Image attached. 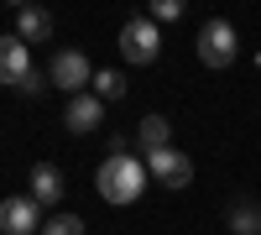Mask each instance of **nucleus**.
Returning a JSON list of instances; mask_svg holds the SVG:
<instances>
[{"instance_id": "obj_1", "label": "nucleus", "mask_w": 261, "mask_h": 235, "mask_svg": "<svg viewBox=\"0 0 261 235\" xmlns=\"http://www.w3.org/2000/svg\"><path fill=\"white\" fill-rule=\"evenodd\" d=\"M146 178H151L146 162H136V157H105L99 173H94V188L105 194V204H136Z\"/></svg>"}, {"instance_id": "obj_2", "label": "nucleus", "mask_w": 261, "mask_h": 235, "mask_svg": "<svg viewBox=\"0 0 261 235\" xmlns=\"http://www.w3.org/2000/svg\"><path fill=\"white\" fill-rule=\"evenodd\" d=\"M120 53H125V63H157V53H162V32H157V21L151 16H130L125 27H120Z\"/></svg>"}, {"instance_id": "obj_3", "label": "nucleus", "mask_w": 261, "mask_h": 235, "mask_svg": "<svg viewBox=\"0 0 261 235\" xmlns=\"http://www.w3.org/2000/svg\"><path fill=\"white\" fill-rule=\"evenodd\" d=\"M235 42H241V37H235L230 21H220V16L204 21V27H199V63H204V68H230V63H235Z\"/></svg>"}, {"instance_id": "obj_4", "label": "nucleus", "mask_w": 261, "mask_h": 235, "mask_svg": "<svg viewBox=\"0 0 261 235\" xmlns=\"http://www.w3.org/2000/svg\"><path fill=\"white\" fill-rule=\"evenodd\" d=\"M47 79L73 99V94H84V89L94 84V68H89V58H84V53L63 47V53H53V63H47Z\"/></svg>"}, {"instance_id": "obj_5", "label": "nucleus", "mask_w": 261, "mask_h": 235, "mask_svg": "<svg viewBox=\"0 0 261 235\" xmlns=\"http://www.w3.org/2000/svg\"><path fill=\"white\" fill-rule=\"evenodd\" d=\"M42 204L27 199H0V235H42Z\"/></svg>"}, {"instance_id": "obj_6", "label": "nucleus", "mask_w": 261, "mask_h": 235, "mask_svg": "<svg viewBox=\"0 0 261 235\" xmlns=\"http://www.w3.org/2000/svg\"><path fill=\"white\" fill-rule=\"evenodd\" d=\"M146 173L157 178L162 188H183L193 178V162H188V152H178V146H162V152L146 157Z\"/></svg>"}, {"instance_id": "obj_7", "label": "nucleus", "mask_w": 261, "mask_h": 235, "mask_svg": "<svg viewBox=\"0 0 261 235\" xmlns=\"http://www.w3.org/2000/svg\"><path fill=\"white\" fill-rule=\"evenodd\" d=\"M32 73V53L21 37H0V84H11V89H21Z\"/></svg>"}, {"instance_id": "obj_8", "label": "nucleus", "mask_w": 261, "mask_h": 235, "mask_svg": "<svg viewBox=\"0 0 261 235\" xmlns=\"http://www.w3.org/2000/svg\"><path fill=\"white\" fill-rule=\"evenodd\" d=\"M105 120V99L99 94H73L68 99V110H63V125H68V131H94V125Z\"/></svg>"}, {"instance_id": "obj_9", "label": "nucleus", "mask_w": 261, "mask_h": 235, "mask_svg": "<svg viewBox=\"0 0 261 235\" xmlns=\"http://www.w3.org/2000/svg\"><path fill=\"white\" fill-rule=\"evenodd\" d=\"M32 199L42 204V209H58L63 204V173L53 162H37L32 167Z\"/></svg>"}, {"instance_id": "obj_10", "label": "nucleus", "mask_w": 261, "mask_h": 235, "mask_svg": "<svg viewBox=\"0 0 261 235\" xmlns=\"http://www.w3.org/2000/svg\"><path fill=\"white\" fill-rule=\"evenodd\" d=\"M16 37L27 42V47H32V42H47V37H53V11L21 6V11H16Z\"/></svg>"}, {"instance_id": "obj_11", "label": "nucleus", "mask_w": 261, "mask_h": 235, "mask_svg": "<svg viewBox=\"0 0 261 235\" xmlns=\"http://www.w3.org/2000/svg\"><path fill=\"white\" fill-rule=\"evenodd\" d=\"M136 141H141L146 157L162 152V146H172V125H167V115H141V120H136Z\"/></svg>"}, {"instance_id": "obj_12", "label": "nucleus", "mask_w": 261, "mask_h": 235, "mask_svg": "<svg viewBox=\"0 0 261 235\" xmlns=\"http://www.w3.org/2000/svg\"><path fill=\"white\" fill-rule=\"evenodd\" d=\"M225 220H230V235H261V204L256 199H230Z\"/></svg>"}, {"instance_id": "obj_13", "label": "nucleus", "mask_w": 261, "mask_h": 235, "mask_svg": "<svg viewBox=\"0 0 261 235\" xmlns=\"http://www.w3.org/2000/svg\"><path fill=\"white\" fill-rule=\"evenodd\" d=\"M89 89H94L99 99H120V94H125V73H115V68H99Z\"/></svg>"}, {"instance_id": "obj_14", "label": "nucleus", "mask_w": 261, "mask_h": 235, "mask_svg": "<svg viewBox=\"0 0 261 235\" xmlns=\"http://www.w3.org/2000/svg\"><path fill=\"white\" fill-rule=\"evenodd\" d=\"M42 235H84V220H79V215H63V209H58V215L42 225Z\"/></svg>"}, {"instance_id": "obj_15", "label": "nucleus", "mask_w": 261, "mask_h": 235, "mask_svg": "<svg viewBox=\"0 0 261 235\" xmlns=\"http://www.w3.org/2000/svg\"><path fill=\"white\" fill-rule=\"evenodd\" d=\"M178 11H183L178 0H151V6H146V16H151V21H178Z\"/></svg>"}]
</instances>
